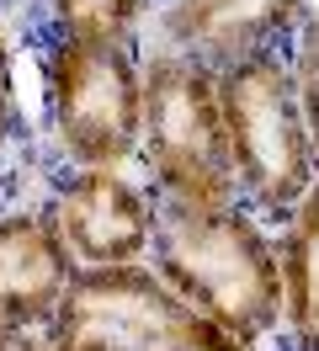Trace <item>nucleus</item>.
Segmentation results:
<instances>
[{
    "label": "nucleus",
    "instance_id": "obj_1",
    "mask_svg": "<svg viewBox=\"0 0 319 351\" xmlns=\"http://www.w3.org/2000/svg\"><path fill=\"white\" fill-rule=\"evenodd\" d=\"M149 266L213 325L261 351V341L287 319L282 250L245 202L229 208H165L154 223Z\"/></svg>",
    "mask_w": 319,
    "mask_h": 351
},
{
    "label": "nucleus",
    "instance_id": "obj_2",
    "mask_svg": "<svg viewBox=\"0 0 319 351\" xmlns=\"http://www.w3.org/2000/svg\"><path fill=\"white\" fill-rule=\"evenodd\" d=\"M218 101H224L234 186L245 208L287 223L303 192L314 186V133L303 117L293 53L255 48L245 59L218 64Z\"/></svg>",
    "mask_w": 319,
    "mask_h": 351
},
{
    "label": "nucleus",
    "instance_id": "obj_3",
    "mask_svg": "<svg viewBox=\"0 0 319 351\" xmlns=\"http://www.w3.org/2000/svg\"><path fill=\"white\" fill-rule=\"evenodd\" d=\"M144 165L165 208H229L239 202L229 133L218 101V64L176 48L144 59Z\"/></svg>",
    "mask_w": 319,
    "mask_h": 351
},
{
    "label": "nucleus",
    "instance_id": "obj_4",
    "mask_svg": "<svg viewBox=\"0 0 319 351\" xmlns=\"http://www.w3.org/2000/svg\"><path fill=\"white\" fill-rule=\"evenodd\" d=\"M48 351H255L191 308L149 261L75 271L43 325Z\"/></svg>",
    "mask_w": 319,
    "mask_h": 351
},
{
    "label": "nucleus",
    "instance_id": "obj_5",
    "mask_svg": "<svg viewBox=\"0 0 319 351\" xmlns=\"http://www.w3.org/2000/svg\"><path fill=\"white\" fill-rule=\"evenodd\" d=\"M43 101L69 171H123L144 149V64L133 48L54 43L43 59Z\"/></svg>",
    "mask_w": 319,
    "mask_h": 351
},
{
    "label": "nucleus",
    "instance_id": "obj_6",
    "mask_svg": "<svg viewBox=\"0 0 319 351\" xmlns=\"http://www.w3.org/2000/svg\"><path fill=\"white\" fill-rule=\"evenodd\" d=\"M48 219L59 229L64 250L80 271L96 266H133L154 250L160 202L123 171H69L48 202Z\"/></svg>",
    "mask_w": 319,
    "mask_h": 351
},
{
    "label": "nucleus",
    "instance_id": "obj_7",
    "mask_svg": "<svg viewBox=\"0 0 319 351\" xmlns=\"http://www.w3.org/2000/svg\"><path fill=\"white\" fill-rule=\"evenodd\" d=\"M293 75L303 96V117L314 133V186L303 192L293 219L282 223L276 250H282V277H287V335L298 351H319V11L298 27Z\"/></svg>",
    "mask_w": 319,
    "mask_h": 351
},
{
    "label": "nucleus",
    "instance_id": "obj_8",
    "mask_svg": "<svg viewBox=\"0 0 319 351\" xmlns=\"http://www.w3.org/2000/svg\"><path fill=\"white\" fill-rule=\"evenodd\" d=\"M314 11L319 0H165L160 48L208 59V64H229L255 48H276Z\"/></svg>",
    "mask_w": 319,
    "mask_h": 351
},
{
    "label": "nucleus",
    "instance_id": "obj_9",
    "mask_svg": "<svg viewBox=\"0 0 319 351\" xmlns=\"http://www.w3.org/2000/svg\"><path fill=\"white\" fill-rule=\"evenodd\" d=\"M75 256L64 250L48 213H0V319L11 330H43L75 282Z\"/></svg>",
    "mask_w": 319,
    "mask_h": 351
},
{
    "label": "nucleus",
    "instance_id": "obj_10",
    "mask_svg": "<svg viewBox=\"0 0 319 351\" xmlns=\"http://www.w3.org/2000/svg\"><path fill=\"white\" fill-rule=\"evenodd\" d=\"M144 16H149V0H48L54 43L133 48Z\"/></svg>",
    "mask_w": 319,
    "mask_h": 351
},
{
    "label": "nucleus",
    "instance_id": "obj_11",
    "mask_svg": "<svg viewBox=\"0 0 319 351\" xmlns=\"http://www.w3.org/2000/svg\"><path fill=\"white\" fill-rule=\"evenodd\" d=\"M16 133V69H11V48L0 32V144Z\"/></svg>",
    "mask_w": 319,
    "mask_h": 351
},
{
    "label": "nucleus",
    "instance_id": "obj_12",
    "mask_svg": "<svg viewBox=\"0 0 319 351\" xmlns=\"http://www.w3.org/2000/svg\"><path fill=\"white\" fill-rule=\"evenodd\" d=\"M5 351H48V346H43V341H32V330H27V335H16Z\"/></svg>",
    "mask_w": 319,
    "mask_h": 351
}]
</instances>
